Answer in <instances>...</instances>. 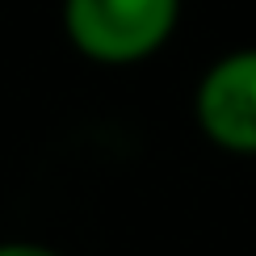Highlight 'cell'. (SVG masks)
Listing matches in <instances>:
<instances>
[{"label": "cell", "mask_w": 256, "mask_h": 256, "mask_svg": "<svg viewBox=\"0 0 256 256\" xmlns=\"http://www.w3.org/2000/svg\"><path fill=\"white\" fill-rule=\"evenodd\" d=\"M180 21V0H63V30L84 59L122 68L156 55Z\"/></svg>", "instance_id": "1"}, {"label": "cell", "mask_w": 256, "mask_h": 256, "mask_svg": "<svg viewBox=\"0 0 256 256\" xmlns=\"http://www.w3.org/2000/svg\"><path fill=\"white\" fill-rule=\"evenodd\" d=\"M194 114L214 147L256 156V46L222 55L198 80Z\"/></svg>", "instance_id": "2"}, {"label": "cell", "mask_w": 256, "mask_h": 256, "mask_svg": "<svg viewBox=\"0 0 256 256\" xmlns=\"http://www.w3.org/2000/svg\"><path fill=\"white\" fill-rule=\"evenodd\" d=\"M0 256H63V252L46 248V244H30V240H8L0 244Z\"/></svg>", "instance_id": "3"}]
</instances>
